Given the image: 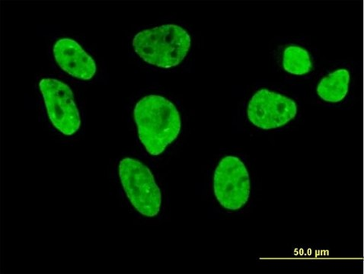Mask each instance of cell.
Segmentation results:
<instances>
[{
	"instance_id": "9c48e42d",
	"label": "cell",
	"mask_w": 364,
	"mask_h": 274,
	"mask_svg": "<svg viewBox=\"0 0 364 274\" xmlns=\"http://www.w3.org/2000/svg\"><path fill=\"white\" fill-rule=\"evenodd\" d=\"M283 67L291 75L303 76L312 70L313 63L306 50L291 45L284 52Z\"/></svg>"
},
{
	"instance_id": "6da1fadb",
	"label": "cell",
	"mask_w": 364,
	"mask_h": 274,
	"mask_svg": "<svg viewBox=\"0 0 364 274\" xmlns=\"http://www.w3.org/2000/svg\"><path fill=\"white\" fill-rule=\"evenodd\" d=\"M134 114L139 139L149 154H162L180 133L179 111L163 97L151 94L144 97L136 103Z\"/></svg>"
},
{
	"instance_id": "277c9868",
	"label": "cell",
	"mask_w": 364,
	"mask_h": 274,
	"mask_svg": "<svg viewBox=\"0 0 364 274\" xmlns=\"http://www.w3.org/2000/svg\"><path fill=\"white\" fill-rule=\"evenodd\" d=\"M214 194L225 209L235 212L243 207L250 197V174L238 157H224L213 177Z\"/></svg>"
},
{
	"instance_id": "52a82bcc",
	"label": "cell",
	"mask_w": 364,
	"mask_h": 274,
	"mask_svg": "<svg viewBox=\"0 0 364 274\" xmlns=\"http://www.w3.org/2000/svg\"><path fill=\"white\" fill-rule=\"evenodd\" d=\"M53 53L58 66L71 77L90 80L95 76V62L76 40L59 39L53 45Z\"/></svg>"
},
{
	"instance_id": "5b68a950",
	"label": "cell",
	"mask_w": 364,
	"mask_h": 274,
	"mask_svg": "<svg viewBox=\"0 0 364 274\" xmlns=\"http://www.w3.org/2000/svg\"><path fill=\"white\" fill-rule=\"evenodd\" d=\"M39 88L49 119L63 134L72 136L80 128L81 119L71 89L55 79H43Z\"/></svg>"
},
{
	"instance_id": "ba28073f",
	"label": "cell",
	"mask_w": 364,
	"mask_h": 274,
	"mask_svg": "<svg viewBox=\"0 0 364 274\" xmlns=\"http://www.w3.org/2000/svg\"><path fill=\"white\" fill-rule=\"evenodd\" d=\"M350 76L346 69H339L320 81L317 87L318 97L323 101L338 103L343 100L348 92Z\"/></svg>"
},
{
	"instance_id": "3957f363",
	"label": "cell",
	"mask_w": 364,
	"mask_h": 274,
	"mask_svg": "<svg viewBox=\"0 0 364 274\" xmlns=\"http://www.w3.org/2000/svg\"><path fill=\"white\" fill-rule=\"evenodd\" d=\"M119 177L136 212L149 218L157 216L161 209L162 195L151 171L140 161L127 157L120 162Z\"/></svg>"
},
{
	"instance_id": "7a4b0ae2",
	"label": "cell",
	"mask_w": 364,
	"mask_h": 274,
	"mask_svg": "<svg viewBox=\"0 0 364 274\" xmlns=\"http://www.w3.org/2000/svg\"><path fill=\"white\" fill-rule=\"evenodd\" d=\"M191 45V38L187 31L176 25L144 30L133 39L137 55L149 65L165 69L180 65Z\"/></svg>"
},
{
	"instance_id": "8992f818",
	"label": "cell",
	"mask_w": 364,
	"mask_h": 274,
	"mask_svg": "<svg viewBox=\"0 0 364 274\" xmlns=\"http://www.w3.org/2000/svg\"><path fill=\"white\" fill-rule=\"evenodd\" d=\"M296 114L297 105L293 99L266 89L254 94L247 109L250 121L262 130L282 128L292 121Z\"/></svg>"
}]
</instances>
